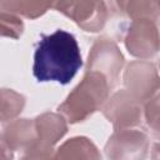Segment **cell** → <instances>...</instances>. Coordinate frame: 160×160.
<instances>
[{
  "label": "cell",
  "mask_w": 160,
  "mask_h": 160,
  "mask_svg": "<svg viewBox=\"0 0 160 160\" xmlns=\"http://www.w3.org/2000/svg\"><path fill=\"white\" fill-rule=\"evenodd\" d=\"M81 65L80 48L72 34L58 29L50 35H41L32 64V74L38 81L65 85L72 80Z\"/></svg>",
  "instance_id": "cell-1"
},
{
  "label": "cell",
  "mask_w": 160,
  "mask_h": 160,
  "mask_svg": "<svg viewBox=\"0 0 160 160\" xmlns=\"http://www.w3.org/2000/svg\"><path fill=\"white\" fill-rule=\"evenodd\" d=\"M148 150V139L142 132L121 129L109 139L105 151L111 160H142Z\"/></svg>",
  "instance_id": "cell-3"
},
{
  "label": "cell",
  "mask_w": 160,
  "mask_h": 160,
  "mask_svg": "<svg viewBox=\"0 0 160 160\" xmlns=\"http://www.w3.org/2000/svg\"><path fill=\"white\" fill-rule=\"evenodd\" d=\"M54 160H101V155L89 139L74 138L59 148Z\"/></svg>",
  "instance_id": "cell-5"
},
{
  "label": "cell",
  "mask_w": 160,
  "mask_h": 160,
  "mask_svg": "<svg viewBox=\"0 0 160 160\" xmlns=\"http://www.w3.org/2000/svg\"><path fill=\"white\" fill-rule=\"evenodd\" d=\"M22 32V24L18 18L8 14L5 11H0V35H6L11 38H18Z\"/></svg>",
  "instance_id": "cell-9"
},
{
  "label": "cell",
  "mask_w": 160,
  "mask_h": 160,
  "mask_svg": "<svg viewBox=\"0 0 160 160\" xmlns=\"http://www.w3.org/2000/svg\"><path fill=\"white\" fill-rule=\"evenodd\" d=\"M55 152L52 151V146L42 144L40 141H35L26 149V152L21 158V160H54Z\"/></svg>",
  "instance_id": "cell-10"
},
{
  "label": "cell",
  "mask_w": 160,
  "mask_h": 160,
  "mask_svg": "<svg viewBox=\"0 0 160 160\" xmlns=\"http://www.w3.org/2000/svg\"><path fill=\"white\" fill-rule=\"evenodd\" d=\"M109 86V81L102 74L88 71L82 81L59 106V111L70 122L82 121L105 102Z\"/></svg>",
  "instance_id": "cell-2"
},
{
  "label": "cell",
  "mask_w": 160,
  "mask_h": 160,
  "mask_svg": "<svg viewBox=\"0 0 160 160\" xmlns=\"http://www.w3.org/2000/svg\"><path fill=\"white\" fill-rule=\"evenodd\" d=\"M4 139L11 150H16L19 148L26 150L38 139L35 122L28 119L18 120L6 128Z\"/></svg>",
  "instance_id": "cell-6"
},
{
  "label": "cell",
  "mask_w": 160,
  "mask_h": 160,
  "mask_svg": "<svg viewBox=\"0 0 160 160\" xmlns=\"http://www.w3.org/2000/svg\"><path fill=\"white\" fill-rule=\"evenodd\" d=\"M25 104V99L22 95L8 90L1 89L0 90V120H11L14 116H16L19 112H21Z\"/></svg>",
  "instance_id": "cell-8"
},
{
  "label": "cell",
  "mask_w": 160,
  "mask_h": 160,
  "mask_svg": "<svg viewBox=\"0 0 160 160\" xmlns=\"http://www.w3.org/2000/svg\"><path fill=\"white\" fill-rule=\"evenodd\" d=\"M35 122L38 141L52 146L66 131L65 121L55 114H44Z\"/></svg>",
  "instance_id": "cell-7"
},
{
  "label": "cell",
  "mask_w": 160,
  "mask_h": 160,
  "mask_svg": "<svg viewBox=\"0 0 160 160\" xmlns=\"http://www.w3.org/2000/svg\"><path fill=\"white\" fill-rule=\"evenodd\" d=\"M12 159V150L5 141L4 136L0 135V160H11Z\"/></svg>",
  "instance_id": "cell-11"
},
{
  "label": "cell",
  "mask_w": 160,
  "mask_h": 160,
  "mask_svg": "<svg viewBox=\"0 0 160 160\" xmlns=\"http://www.w3.org/2000/svg\"><path fill=\"white\" fill-rule=\"evenodd\" d=\"M124 58L116 45L108 39H99L89 54L88 71H98L106 79L111 80V85L118 80Z\"/></svg>",
  "instance_id": "cell-4"
}]
</instances>
